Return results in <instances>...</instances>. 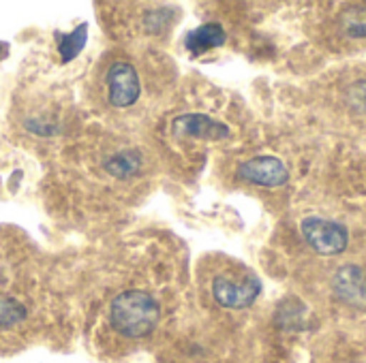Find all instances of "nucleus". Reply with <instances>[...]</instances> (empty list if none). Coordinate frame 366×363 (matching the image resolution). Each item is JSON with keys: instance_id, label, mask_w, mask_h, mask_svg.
I'll return each mask as SVG.
<instances>
[{"instance_id": "1", "label": "nucleus", "mask_w": 366, "mask_h": 363, "mask_svg": "<svg viewBox=\"0 0 366 363\" xmlns=\"http://www.w3.org/2000/svg\"><path fill=\"white\" fill-rule=\"evenodd\" d=\"M161 319V308L157 300L146 291H124L114 297L109 306V325L116 334L129 340L146 338L154 332Z\"/></svg>"}, {"instance_id": "2", "label": "nucleus", "mask_w": 366, "mask_h": 363, "mask_svg": "<svg viewBox=\"0 0 366 363\" xmlns=\"http://www.w3.org/2000/svg\"><path fill=\"white\" fill-rule=\"evenodd\" d=\"M259 280L242 265L221 267L210 280V295L217 306L225 310H244L259 297Z\"/></svg>"}, {"instance_id": "3", "label": "nucleus", "mask_w": 366, "mask_h": 363, "mask_svg": "<svg viewBox=\"0 0 366 363\" xmlns=\"http://www.w3.org/2000/svg\"><path fill=\"white\" fill-rule=\"evenodd\" d=\"M142 94V79L137 68L127 58L112 60L103 71V96L105 103L116 109L133 107Z\"/></svg>"}, {"instance_id": "4", "label": "nucleus", "mask_w": 366, "mask_h": 363, "mask_svg": "<svg viewBox=\"0 0 366 363\" xmlns=\"http://www.w3.org/2000/svg\"><path fill=\"white\" fill-rule=\"evenodd\" d=\"M326 30L345 45L366 41V2L337 4V11L326 21Z\"/></svg>"}, {"instance_id": "5", "label": "nucleus", "mask_w": 366, "mask_h": 363, "mask_svg": "<svg viewBox=\"0 0 366 363\" xmlns=\"http://www.w3.org/2000/svg\"><path fill=\"white\" fill-rule=\"evenodd\" d=\"M302 235L320 255H339L350 242L343 227L324 218H307L302 223Z\"/></svg>"}, {"instance_id": "6", "label": "nucleus", "mask_w": 366, "mask_h": 363, "mask_svg": "<svg viewBox=\"0 0 366 363\" xmlns=\"http://www.w3.org/2000/svg\"><path fill=\"white\" fill-rule=\"evenodd\" d=\"M238 178L259 186H281L287 180V169L274 156H257L240 165Z\"/></svg>"}, {"instance_id": "7", "label": "nucleus", "mask_w": 366, "mask_h": 363, "mask_svg": "<svg viewBox=\"0 0 366 363\" xmlns=\"http://www.w3.org/2000/svg\"><path fill=\"white\" fill-rule=\"evenodd\" d=\"M172 131L180 137L193 139H219L225 135V126L204 113H184L172 122Z\"/></svg>"}, {"instance_id": "8", "label": "nucleus", "mask_w": 366, "mask_h": 363, "mask_svg": "<svg viewBox=\"0 0 366 363\" xmlns=\"http://www.w3.org/2000/svg\"><path fill=\"white\" fill-rule=\"evenodd\" d=\"M187 49L191 53H204L225 43V30L219 24H204L187 34Z\"/></svg>"}, {"instance_id": "9", "label": "nucleus", "mask_w": 366, "mask_h": 363, "mask_svg": "<svg viewBox=\"0 0 366 363\" xmlns=\"http://www.w3.org/2000/svg\"><path fill=\"white\" fill-rule=\"evenodd\" d=\"M28 317L26 306L15 297H0V332L13 329Z\"/></svg>"}, {"instance_id": "10", "label": "nucleus", "mask_w": 366, "mask_h": 363, "mask_svg": "<svg viewBox=\"0 0 366 363\" xmlns=\"http://www.w3.org/2000/svg\"><path fill=\"white\" fill-rule=\"evenodd\" d=\"M58 36V49H60V56H62V60L64 62H69V60H73L79 51H81V47H84V43H86V36H88V30H86V26H79L75 32H71V34H56Z\"/></svg>"}, {"instance_id": "11", "label": "nucleus", "mask_w": 366, "mask_h": 363, "mask_svg": "<svg viewBox=\"0 0 366 363\" xmlns=\"http://www.w3.org/2000/svg\"><path fill=\"white\" fill-rule=\"evenodd\" d=\"M0 47H2V43H0Z\"/></svg>"}]
</instances>
